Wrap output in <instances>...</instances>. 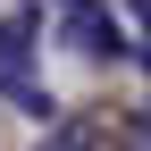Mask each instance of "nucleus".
Returning a JSON list of instances; mask_svg holds the SVG:
<instances>
[{
    "mask_svg": "<svg viewBox=\"0 0 151 151\" xmlns=\"http://www.w3.org/2000/svg\"><path fill=\"white\" fill-rule=\"evenodd\" d=\"M59 42L67 50H92V59H126V50H134L126 25L101 9V0H67V9H59Z\"/></svg>",
    "mask_w": 151,
    "mask_h": 151,
    "instance_id": "nucleus-1",
    "label": "nucleus"
},
{
    "mask_svg": "<svg viewBox=\"0 0 151 151\" xmlns=\"http://www.w3.org/2000/svg\"><path fill=\"white\" fill-rule=\"evenodd\" d=\"M92 143H101V126H92V118H59L34 151H92Z\"/></svg>",
    "mask_w": 151,
    "mask_h": 151,
    "instance_id": "nucleus-2",
    "label": "nucleus"
},
{
    "mask_svg": "<svg viewBox=\"0 0 151 151\" xmlns=\"http://www.w3.org/2000/svg\"><path fill=\"white\" fill-rule=\"evenodd\" d=\"M134 25H143V59H151V0H134Z\"/></svg>",
    "mask_w": 151,
    "mask_h": 151,
    "instance_id": "nucleus-4",
    "label": "nucleus"
},
{
    "mask_svg": "<svg viewBox=\"0 0 151 151\" xmlns=\"http://www.w3.org/2000/svg\"><path fill=\"white\" fill-rule=\"evenodd\" d=\"M25 34H34V17H9V25H0V59H17V50H25Z\"/></svg>",
    "mask_w": 151,
    "mask_h": 151,
    "instance_id": "nucleus-3",
    "label": "nucleus"
},
{
    "mask_svg": "<svg viewBox=\"0 0 151 151\" xmlns=\"http://www.w3.org/2000/svg\"><path fill=\"white\" fill-rule=\"evenodd\" d=\"M92 151H126V134H109V126H101V143H92Z\"/></svg>",
    "mask_w": 151,
    "mask_h": 151,
    "instance_id": "nucleus-5",
    "label": "nucleus"
}]
</instances>
